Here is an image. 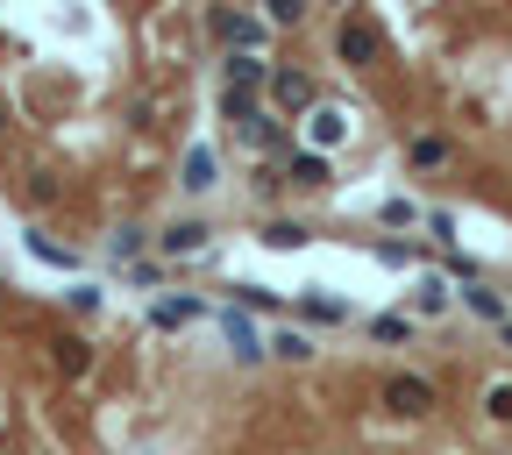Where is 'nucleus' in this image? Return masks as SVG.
Instances as JSON below:
<instances>
[{
    "label": "nucleus",
    "mask_w": 512,
    "mask_h": 455,
    "mask_svg": "<svg viewBox=\"0 0 512 455\" xmlns=\"http://www.w3.org/2000/svg\"><path fill=\"white\" fill-rule=\"evenodd\" d=\"M335 57H342V64H356V72H363V64H377V57H384V36H377V22L349 15V22L335 29Z\"/></svg>",
    "instance_id": "nucleus-1"
},
{
    "label": "nucleus",
    "mask_w": 512,
    "mask_h": 455,
    "mask_svg": "<svg viewBox=\"0 0 512 455\" xmlns=\"http://www.w3.org/2000/svg\"><path fill=\"white\" fill-rule=\"evenodd\" d=\"M214 36L228 43V57H264V36H271V29L256 22V15H228V8H221V15H214Z\"/></svg>",
    "instance_id": "nucleus-2"
},
{
    "label": "nucleus",
    "mask_w": 512,
    "mask_h": 455,
    "mask_svg": "<svg viewBox=\"0 0 512 455\" xmlns=\"http://www.w3.org/2000/svg\"><path fill=\"white\" fill-rule=\"evenodd\" d=\"M384 406H392L399 420H427L441 399H434V384H427V377H392V384H384Z\"/></svg>",
    "instance_id": "nucleus-3"
},
{
    "label": "nucleus",
    "mask_w": 512,
    "mask_h": 455,
    "mask_svg": "<svg viewBox=\"0 0 512 455\" xmlns=\"http://www.w3.org/2000/svg\"><path fill=\"white\" fill-rule=\"evenodd\" d=\"M235 143H249V150H278V143H292V128H285L271 107H249V114L235 121Z\"/></svg>",
    "instance_id": "nucleus-4"
},
{
    "label": "nucleus",
    "mask_w": 512,
    "mask_h": 455,
    "mask_svg": "<svg viewBox=\"0 0 512 455\" xmlns=\"http://www.w3.org/2000/svg\"><path fill=\"white\" fill-rule=\"evenodd\" d=\"M264 93H271V107H285V114H313V107H320V93H313L306 72H271Z\"/></svg>",
    "instance_id": "nucleus-5"
},
{
    "label": "nucleus",
    "mask_w": 512,
    "mask_h": 455,
    "mask_svg": "<svg viewBox=\"0 0 512 455\" xmlns=\"http://www.w3.org/2000/svg\"><path fill=\"white\" fill-rule=\"evenodd\" d=\"M221 335H228V349H235V363H264V335L249 328V313H221Z\"/></svg>",
    "instance_id": "nucleus-6"
},
{
    "label": "nucleus",
    "mask_w": 512,
    "mask_h": 455,
    "mask_svg": "<svg viewBox=\"0 0 512 455\" xmlns=\"http://www.w3.org/2000/svg\"><path fill=\"white\" fill-rule=\"evenodd\" d=\"M306 136H313V157H328V150L349 136V114H342V107H313V114H306Z\"/></svg>",
    "instance_id": "nucleus-7"
},
{
    "label": "nucleus",
    "mask_w": 512,
    "mask_h": 455,
    "mask_svg": "<svg viewBox=\"0 0 512 455\" xmlns=\"http://www.w3.org/2000/svg\"><path fill=\"white\" fill-rule=\"evenodd\" d=\"M157 249H164V256H200V249H207V221H171V228L157 235Z\"/></svg>",
    "instance_id": "nucleus-8"
},
{
    "label": "nucleus",
    "mask_w": 512,
    "mask_h": 455,
    "mask_svg": "<svg viewBox=\"0 0 512 455\" xmlns=\"http://www.w3.org/2000/svg\"><path fill=\"white\" fill-rule=\"evenodd\" d=\"M50 363H57L64 377H86V370H93V342H79V335H57V342H50Z\"/></svg>",
    "instance_id": "nucleus-9"
},
{
    "label": "nucleus",
    "mask_w": 512,
    "mask_h": 455,
    "mask_svg": "<svg viewBox=\"0 0 512 455\" xmlns=\"http://www.w3.org/2000/svg\"><path fill=\"white\" fill-rule=\"evenodd\" d=\"M178 185H185V192H207V185H214V150H207V143L185 150V178H178Z\"/></svg>",
    "instance_id": "nucleus-10"
},
{
    "label": "nucleus",
    "mask_w": 512,
    "mask_h": 455,
    "mask_svg": "<svg viewBox=\"0 0 512 455\" xmlns=\"http://www.w3.org/2000/svg\"><path fill=\"white\" fill-rule=\"evenodd\" d=\"M463 306L477 320H505V292H491V285H463Z\"/></svg>",
    "instance_id": "nucleus-11"
},
{
    "label": "nucleus",
    "mask_w": 512,
    "mask_h": 455,
    "mask_svg": "<svg viewBox=\"0 0 512 455\" xmlns=\"http://www.w3.org/2000/svg\"><path fill=\"white\" fill-rule=\"evenodd\" d=\"M264 356H285V363H306V356H313V342H306L299 328H278V335L264 342Z\"/></svg>",
    "instance_id": "nucleus-12"
},
{
    "label": "nucleus",
    "mask_w": 512,
    "mask_h": 455,
    "mask_svg": "<svg viewBox=\"0 0 512 455\" xmlns=\"http://www.w3.org/2000/svg\"><path fill=\"white\" fill-rule=\"evenodd\" d=\"M157 328H185V320H200V299H157Z\"/></svg>",
    "instance_id": "nucleus-13"
},
{
    "label": "nucleus",
    "mask_w": 512,
    "mask_h": 455,
    "mask_svg": "<svg viewBox=\"0 0 512 455\" xmlns=\"http://www.w3.org/2000/svg\"><path fill=\"white\" fill-rule=\"evenodd\" d=\"M335 171H328V157H313V150H299L292 157V185H328Z\"/></svg>",
    "instance_id": "nucleus-14"
},
{
    "label": "nucleus",
    "mask_w": 512,
    "mask_h": 455,
    "mask_svg": "<svg viewBox=\"0 0 512 455\" xmlns=\"http://www.w3.org/2000/svg\"><path fill=\"white\" fill-rule=\"evenodd\" d=\"M448 299H456V292H448L441 278H420V292H413V313H448Z\"/></svg>",
    "instance_id": "nucleus-15"
},
{
    "label": "nucleus",
    "mask_w": 512,
    "mask_h": 455,
    "mask_svg": "<svg viewBox=\"0 0 512 455\" xmlns=\"http://www.w3.org/2000/svg\"><path fill=\"white\" fill-rule=\"evenodd\" d=\"M264 242H271V249H306L313 235H306V221H271V228H264Z\"/></svg>",
    "instance_id": "nucleus-16"
},
{
    "label": "nucleus",
    "mask_w": 512,
    "mask_h": 455,
    "mask_svg": "<svg viewBox=\"0 0 512 455\" xmlns=\"http://www.w3.org/2000/svg\"><path fill=\"white\" fill-rule=\"evenodd\" d=\"M264 8H271L264 29H299V22H306V0H264Z\"/></svg>",
    "instance_id": "nucleus-17"
},
{
    "label": "nucleus",
    "mask_w": 512,
    "mask_h": 455,
    "mask_svg": "<svg viewBox=\"0 0 512 455\" xmlns=\"http://www.w3.org/2000/svg\"><path fill=\"white\" fill-rule=\"evenodd\" d=\"M29 256H36V264H57V271H72V264H79V256H72V249H57L50 235H29Z\"/></svg>",
    "instance_id": "nucleus-18"
},
{
    "label": "nucleus",
    "mask_w": 512,
    "mask_h": 455,
    "mask_svg": "<svg viewBox=\"0 0 512 455\" xmlns=\"http://www.w3.org/2000/svg\"><path fill=\"white\" fill-rule=\"evenodd\" d=\"M370 335H377V342H406V335H413V320H406V313H377V320H370Z\"/></svg>",
    "instance_id": "nucleus-19"
},
{
    "label": "nucleus",
    "mask_w": 512,
    "mask_h": 455,
    "mask_svg": "<svg viewBox=\"0 0 512 455\" xmlns=\"http://www.w3.org/2000/svg\"><path fill=\"white\" fill-rule=\"evenodd\" d=\"M413 164H427V171L448 164V143H441V136H413Z\"/></svg>",
    "instance_id": "nucleus-20"
},
{
    "label": "nucleus",
    "mask_w": 512,
    "mask_h": 455,
    "mask_svg": "<svg viewBox=\"0 0 512 455\" xmlns=\"http://www.w3.org/2000/svg\"><path fill=\"white\" fill-rule=\"evenodd\" d=\"M384 221H392V228H413L420 207H413V200H384Z\"/></svg>",
    "instance_id": "nucleus-21"
},
{
    "label": "nucleus",
    "mask_w": 512,
    "mask_h": 455,
    "mask_svg": "<svg viewBox=\"0 0 512 455\" xmlns=\"http://www.w3.org/2000/svg\"><path fill=\"white\" fill-rule=\"evenodd\" d=\"M342 313H349V306H342V299H320V292H313V299H306V320H342Z\"/></svg>",
    "instance_id": "nucleus-22"
},
{
    "label": "nucleus",
    "mask_w": 512,
    "mask_h": 455,
    "mask_svg": "<svg viewBox=\"0 0 512 455\" xmlns=\"http://www.w3.org/2000/svg\"><path fill=\"white\" fill-rule=\"evenodd\" d=\"M491 420H512V384H491V399H484Z\"/></svg>",
    "instance_id": "nucleus-23"
},
{
    "label": "nucleus",
    "mask_w": 512,
    "mask_h": 455,
    "mask_svg": "<svg viewBox=\"0 0 512 455\" xmlns=\"http://www.w3.org/2000/svg\"><path fill=\"white\" fill-rule=\"evenodd\" d=\"M107 249H114V256H136V249H143V228H121V235H114Z\"/></svg>",
    "instance_id": "nucleus-24"
},
{
    "label": "nucleus",
    "mask_w": 512,
    "mask_h": 455,
    "mask_svg": "<svg viewBox=\"0 0 512 455\" xmlns=\"http://www.w3.org/2000/svg\"><path fill=\"white\" fill-rule=\"evenodd\" d=\"M498 335H505V349H512V313H505V320H498Z\"/></svg>",
    "instance_id": "nucleus-25"
},
{
    "label": "nucleus",
    "mask_w": 512,
    "mask_h": 455,
    "mask_svg": "<svg viewBox=\"0 0 512 455\" xmlns=\"http://www.w3.org/2000/svg\"><path fill=\"white\" fill-rule=\"evenodd\" d=\"M0 136H8V107H0Z\"/></svg>",
    "instance_id": "nucleus-26"
},
{
    "label": "nucleus",
    "mask_w": 512,
    "mask_h": 455,
    "mask_svg": "<svg viewBox=\"0 0 512 455\" xmlns=\"http://www.w3.org/2000/svg\"><path fill=\"white\" fill-rule=\"evenodd\" d=\"M0 448H8V434H0Z\"/></svg>",
    "instance_id": "nucleus-27"
}]
</instances>
